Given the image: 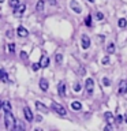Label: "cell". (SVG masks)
I'll return each mask as SVG.
<instances>
[{
    "instance_id": "8",
    "label": "cell",
    "mask_w": 127,
    "mask_h": 131,
    "mask_svg": "<svg viewBox=\"0 0 127 131\" xmlns=\"http://www.w3.org/2000/svg\"><path fill=\"white\" fill-rule=\"evenodd\" d=\"M57 93H59L60 97L66 96V83H64V82H60V83H59V86H57Z\"/></svg>"
},
{
    "instance_id": "18",
    "label": "cell",
    "mask_w": 127,
    "mask_h": 131,
    "mask_svg": "<svg viewBox=\"0 0 127 131\" xmlns=\"http://www.w3.org/2000/svg\"><path fill=\"white\" fill-rule=\"evenodd\" d=\"M0 81H2V82H6V83L8 82V75L3 71V70H0Z\"/></svg>"
},
{
    "instance_id": "19",
    "label": "cell",
    "mask_w": 127,
    "mask_h": 131,
    "mask_svg": "<svg viewBox=\"0 0 127 131\" xmlns=\"http://www.w3.org/2000/svg\"><path fill=\"white\" fill-rule=\"evenodd\" d=\"M104 117H105V120L108 122V123H112L113 122V116H112V113H111V112H105L104 113Z\"/></svg>"
},
{
    "instance_id": "7",
    "label": "cell",
    "mask_w": 127,
    "mask_h": 131,
    "mask_svg": "<svg viewBox=\"0 0 127 131\" xmlns=\"http://www.w3.org/2000/svg\"><path fill=\"white\" fill-rule=\"evenodd\" d=\"M23 115H25V119H26L27 122H33V112L30 111L29 106H25L23 108Z\"/></svg>"
},
{
    "instance_id": "22",
    "label": "cell",
    "mask_w": 127,
    "mask_h": 131,
    "mask_svg": "<svg viewBox=\"0 0 127 131\" xmlns=\"http://www.w3.org/2000/svg\"><path fill=\"white\" fill-rule=\"evenodd\" d=\"M8 52H10L11 55H14V53H15V44H14V42H10V44H8Z\"/></svg>"
},
{
    "instance_id": "27",
    "label": "cell",
    "mask_w": 127,
    "mask_h": 131,
    "mask_svg": "<svg viewBox=\"0 0 127 131\" xmlns=\"http://www.w3.org/2000/svg\"><path fill=\"white\" fill-rule=\"evenodd\" d=\"M123 120H124V117H123L122 115H119V116L116 117V123H118V124H120V123H122Z\"/></svg>"
},
{
    "instance_id": "32",
    "label": "cell",
    "mask_w": 127,
    "mask_h": 131,
    "mask_svg": "<svg viewBox=\"0 0 127 131\" xmlns=\"http://www.w3.org/2000/svg\"><path fill=\"white\" fill-rule=\"evenodd\" d=\"M6 36L8 37V38H11V37L14 36V34H12V30H7V33H6Z\"/></svg>"
},
{
    "instance_id": "21",
    "label": "cell",
    "mask_w": 127,
    "mask_h": 131,
    "mask_svg": "<svg viewBox=\"0 0 127 131\" xmlns=\"http://www.w3.org/2000/svg\"><path fill=\"white\" fill-rule=\"evenodd\" d=\"M8 4H10V7H12V8H16L19 6V0H10V2H8Z\"/></svg>"
},
{
    "instance_id": "3",
    "label": "cell",
    "mask_w": 127,
    "mask_h": 131,
    "mask_svg": "<svg viewBox=\"0 0 127 131\" xmlns=\"http://www.w3.org/2000/svg\"><path fill=\"white\" fill-rule=\"evenodd\" d=\"M85 88H86V92H88V94H92L93 93V89H94V81L92 79V78H88L85 82Z\"/></svg>"
},
{
    "instance_id": "20",
    "label": "cell",
    "mask_w": 127,
    "mask_h": 131,
    "mask_svg": "<svg viewBox=\"0 0 127 131\" xmlns=\"http://www.w3.org/2000/svg\"><path fill=\"white\" fill-rule=\"evenodd\" d=\"M3 111L4 112H8V111H11V104L8 101H4V104H3Z\"/></svg>"
},
{
    "instance_id": "4",
    "label": "cell",
    "mask_w": 127,
    "mask_h": 131,
    "mask_svg": "<svg viewBox=\"0 0 127 131\" xmlns=\"http://www.w3.org/2000/svg\"><path fill=\"white\" fill-rule=\"evenodd\" d=\"M70 7H71V10L74 12H77V14H81L82 12V8H81L79 3H78L77 0H71V2H70Z\"/></svg>"
},
{
    "instance_id": "26",
    "label": "cell",
    "mask_w": 127,
    "mask_h": 131,
    "mask_svg": "<svg viewBox=\"0 0 127 131\" xmlns=\"http://www.w3.org/2000/svg\"><path fill=\"white\" fill-rule=\"evenodd\" d=\"M41 68V63H34L33 64V71H38Z\"/></svg>"
},
{
    "instance_id": "24",
    "label": "cell",
    "mask_w": 127,
    "mask_h": 131,
    "mask_svg": "<svg viewBox=\"0 0 127 131\" xmlns=\"http://www.w3.org/2000/svg\"><path fill=\"white\" fill-rule=\"evenodd\" d=\"M55 61L57 64H61V61H63V55H60V53H57L55 56Z\"/></svg>"
},
{
    "instance_id": "13",
    "label": "cell",
    "mask_w": 127,
    "mask_h": 131,
    "mask_svg": "<svg viewBox=\"0 0 127 131\" xmlns=\"http://www.w3.org/2000/svg\"><path fill=\"white\" fill-rule=\"evenodd\" d=\"M40 63H41V67H43V68L48 67V66H49V57H48V56H45V55H43V56H41Z\"/></svg>"
},
{
    "instance_id": "2",
    "label": "cell",
    "mask_w": 127,
    "mask_h": 131,
    "mask_svg": "<svg viewBox=\"0 0 127 131\" xmlns=\"http://www.w3.org/2000/svg\"><path fill=\"white\" fill-rule=\"evenodd\" d=\"M51 108L55 111V112L57 115H60V116H66L67 115V111H66V108L63 105H60V104H57V102H52V105H51Z\"/></svg>"
},
{
    "instance_id": "28",
    "label": "cell",
    "mask_w": 127,
    "mask_h": 131,
    "mask_svg": "<svg viewBox=\"0 0 127 131\" xmlns=\"http://www.w3.org/2000/svg\"><path fill=\"white\" fill-rule=\"evenodd\" d=\"M96 18H97L98 20H102V19H104V15H102L101 12H97V14H96Z\"/></svg>"
},
{
    "instance_id": "35",
    "label": "cell",
    "mask_w": 127,
    "mask_h": 131,
    "mask_svg": "<svg viewBox=\"0 0 127 131\" xmlns=\"http://www.w3.org/2000/svg\"><path fill=\"white\" fill-rule=\"evenodd\" d=\"M124 122H126V123H127V112H126V113H124Z\"/></svg>"
},
{
    "instance_id": "23",
    "label": "cell",
    "mask_w": 127,
    "mask_h": 131,
    "mask_svg": "<svg viewBox=\"0 0 127 131\" xmlns=\"http://www.w3.org/2000/svg\"><path fill=\"white\" fill-rule=\"evenodd\" d=\"M85 25H86L88 27L92 26V15H88V16L85 18Z\"/></svg>"
},
{
    "instance_id": "12",
    "label": "cell",
    "mask_w": 127,
    "mask_h": 131,
    "mask_svg": "<svg viewBox=\"0 0 127 131\" xmlns=\"http://www.w3.org/2000/svg\"><path fill=\"white\" fill-rule=\"evenodd\" d=\"M36 108L38 109L40 112H44V113H47V112H48V108L43 104V102H40V101H36Z\"/></svg>"
},
{
    "instance_id": "6",
    "label": "cell",
    "mask_w": 127,
    "mask_h": 131,
    "mask_svg": "<svg viewBox=\"0 0 127 131\" xmlns=\"http://www.w3.org/2000/svg\"><path fill=\"white\" fill-rule=\"evenodd\" d=\"M81 45H82V48H83V49H88L90 47V38L86 34H83L81 37Z\"/></svg>"
},
{
    "instance_id": "30",
    "label": "cell",
    "mask_w": 127,
    "mask_h": 131,
    "mask_svg": "<svg viewBox=\"0 0 127 131\" xmlns=\"http://www.w3.org/2000/svg\"><path fill=\"white\" fill-rule=\"evenodd\" d=\"M108 61H109V56H105L102 59V64H108Z\"/></svg>"
},
{
    "instance_id": "11",
    "label": "cell",
    "mask_w": 127,
    "mask_h": 131,
    "mask_svg": "<svg viewBox=\"0 0 127 131\" xmlns=\"http://www.w3.org/2000/svg\"><path fill=\"white\" fill-rule=\"evenodd\" d=\"M40 88H41L43 92H47V90H48L49 83H48V81L45 79V78H41V79H40Z\"/></svg>"
},
{
    "instance_id": "36",
    "label": "cell",
    "mask_w": 127,
    "mask_h": 131,
    "mask_svg": "<svg viewBox=\"0 0 127 131\" xmlns=\"http://www.w3.org/2000/svg\"><path fill=\"white\" fill-rule=\"evenodd\" d=\"M88 2H90V3H93V2H94V0H88Z\"/></svg>"
},
{
    "instance_id": "1",
    "label": "cell",
    "mask_w": 127,
    "mask_h": 131,
    "mask_svg": "<svg viewBox=\"0 0 127 131\" xmlns=\"http://www.w3.org/2000/svg\"><path fill=\"white\" fill-rule=\"evenodd\" d=\"M4 126H6V128H8V130H14L15 119H14V116H12L11 111L4 112Z\"/></svg>"
},
{
    "instance_id": "9",
    "label": "cell",
    "mask_w": 127,
    "mask_h": 131,
    "mask_svg": "<svg viewBox=\"0 0 127 131\" xmlns=\"http://www.w3.org/2000/svg\"><path fill=\"white\" fill-rule=\"evenodd\" d=\"M127 93V81H122L119 83V94H126Z\"/></svg>"
},
{
    "instance_id": "5",
    "label": "cell",
    "mask_w": 127,
    "mask_h": 131,
    "mask_svg": "<svg viewBox=\"0 0 127 131\" xmlns=\"http://www.w3.org/2000/svg\"><path fill=\"white\" fill-rule=\"evenodd\" d=\"M25 11H26V6H25V4H19L16 8H14V15L15 16H22Z\"/></svg>"
},
{
    "instance_id": "16",
    "label": "cell",
    "mask_w": 127,
    "mask_h": 131,
    "mask_svg": "<svg viewBox=\"0 0 127 131\" xmlns=\"http://www.w3.org/2000/svg\"><path fill=\"white\" fill-rule=\"evenodd\" d=\"M113 52H115V44L109 42L108 45H107V53H108V55H112Z\"/></svg>"
},
{
    "instance_id": "17",
    "label": "cell",
    "mask_w": 127,
    "mask_h": 131,
    "mask_svg": "<svg viewBox=\"0 0 127 131\" xmlns=\"http://www.w3.org/2000/svg\"><path fill=\"white\" fill-rule=\"evenodd\" d=\"M118 26L120 27V29H126L127 27V20L124 18H120V19L118 20Z\"/></svg>"
},
{
    "instance_id": "31",
    "label": "cell",
    "mask_w": 127,
    "mask_h": 131,
    "mask_svg": "<svg viewBox=\"0 0 127 131\" xmlns=\"http://www.w3.org/2000/svg\"><path fill=\"white\" fill-rule=\"evenodd\" d=\"M102 82H104V85H105V86H109V83H111L108 78H104V79H102Z\"/></svg>"
},
{
    "instance_id": "10",
    "label": "cell",
    "mask_w": 127,
    "mask_h": 131,
    "mask_svg": "<svg viewBox=\"0 0 127 131\" xmlns=\"http://www.w3.org/2000/svg\"><path fill=\"white\" fill-rule=\"evenodd\" d=\"M16 34H18L19 37H27L29 31H27V29H25L23 26H19L18 29H16Z\"/></svg>"
},
{
    "instance_id": "25",
    "label": "cell",
    "mask_w": 127,
    "mask_h": 131,
    "mask_svg": "<svg viewBox=\"0 0 127 131\" xmlns=\"http://www.w3.org/2000/svg\"><path fill=\"white\" fill-rule=\"evenodd\" d=\"M81 89H82V85L79 82H75V83H74V90H75V92H81Z\"/></svg>"
},
{
    "instance_id": "33",
    "label": "cell",
    "mask_w": 127,
    "mask_h": 131,
    "mask_svg": "<svg viewBox=\"0 0 127 131\" xmlns=\"http://www.w3.org/2000/svg\"><path fill=\"white\" fill-rule=\"evenodd\" d=\"M49 3H51L52 6H56V0H49Z\"/></svg>"
},
{
    "instance_id": "15",
    "label": "cell",
    "mask_w": 127,
    "mask_h": 131,
    "mask_svg": "<svg viewBox=\"0 0 127 131\" xmlns=\"http://www.w3.org/2000/svg\"><path fill=\"white\" fill-rule=\"evenodd\" d=\"M36 11H38V12L44 11V0H38V2H37V4H36Z\"/></svg>"
},
{
    "instance_id": "14",
    "label": "cell",
    "mask_w": 127,
    "mask_h": 131,
    "mask_svg": "<svg viewBox=\"0 0 127 131\" xmlns=\"http://www.w3.org/2000/svg\"><path fill=\"white\" fill-rule=\"evenodd\" d=\"M71 108L74 111H79V109H82V104H81L79 101H72L71 102Z\"/></svg>"
},
{
    "instance_id": "34",
    "label": "cell",
    "mask_w": 127,
    "mask_h": 131,
    "mask_svg": "<svg viewBox=\"0 0 127 131\" xmlns=\"http://www.w3.org/2000/svg\"><path fill=\"white\" fill-rule=\"evenodd\" d=\"M3 104H4V101H0V111L3 109Z\"/></svg>"
},
{
    "instance_id": "29",
    "label": "cell",
    "mask_w": 127,
    "mask_h": 131,
    "mask_svg": "<svg viewBox=\"0 0 127 131\" xmlns=\"http://www.w3.org/2000/svg\"><path fill=\"white\" fill-rule=\"evenodd\" d=\"M20 57H22V59H25V60H26V59H27V53L22 51V52H20Z\"/></svg>"
}]
</instances>
